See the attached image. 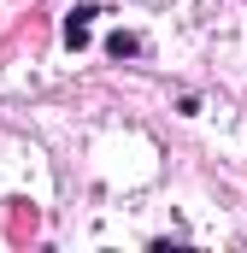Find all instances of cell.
<instances>
[{
  "label": "cell",
  "mask_w": 247,
  "mask_h": 253,
  "mask_svg": "<svg viewBox=\"0 0 247 253\" xmlns=\"http://www.w3.org/2000/svg\"><path fill=\"white\" fill-rule=\"evenodd\" d=\"M106 53H112V59H135V53H141V36H129V30H112V36H106Z\"/></svg>",
  "instance_id": "7a4b0ae2"
},
{
  "label": "cell",
  "mask_w": 247,
  "mask_h": 253,
  "mask_svg": "<svg viewBox=\"0 0 247 253\" xmlns=\"http://www.w3.org/2000/svg\"><path fill=\"white\" fill-rule=\"evenodd\" d=\"M88 18H94V6H88V0L65 12V47H88Z\"/></svg>",
  "instance_id": "6da1fadb"
}]
</instances>
